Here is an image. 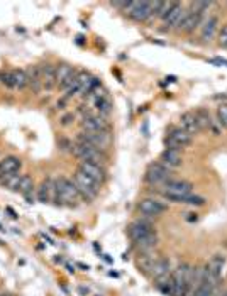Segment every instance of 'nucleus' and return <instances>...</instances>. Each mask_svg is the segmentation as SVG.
Wrapping results in <instances>:
<instances>
[{
	"instance_id": "f257e3e1",
	"label": "nucleus",
	"mask_w": 227,
	"mask_h": 296,
	"mask_svg": "<svg viewBox=\"0 0 227 296\" xmlns=\"http://www.w3.org/2000/svg\"><path fill=\"white\" fill-rule=\"evenodd\" d=\"M81 200H83V198H81L80 191H78V188L75 186L73 180H70V178H66V176L56 178V200H55V205L76 206Z\"/></svg>"
},
{
	"instance_id": "f03ea898",
	"label": "nucleus",
	"mask_w": 227,
	"mask_h": 296,
	"mask_svg": "<svg viewBox=\"0 0 227 296\" xmlns=\"http://www.w3.org/2000/svg\"><path fill=\"white\" fill-rule=\"evenodd\" d=\"M191 266L182 262L170 274V296H189Z\"/></svg>"
},
{
	"instance_id": "7ed1b4c3",
	"label": "nucleus",
	"mask_w": 227,
	"mask_h": 296,
	"mask_svg": "<svg viewBox=\"0 0 227 296\" xmlns=\"http://www.w3.org/2000/svg\"><path fill=\"white\" fill-rule=\"evenodd\" d=\"M73 156L78 159V161H85V163H94V165H100V166H107L109 163V154L107 152L98 151L97 148L87 144V142L75 141L72 148Z\"/></svg>"
},
{
	"instance_id": "20e7f679",
	"label": "nucleus",
	"mask_w": 227,
	"mask_h": 296,
	"mask_svg": "<svg viewBox=\"0 0 227 296\" xmlns=\"http://www.w3.org/2000/svg\"><path fill=\"white\" fill-rule=\"evenodd\" d=\"M73 183H75V186L78 188V191H80L81 198H83L85 202H92V200L97 198L102 188L97 181H94L92 178H88L87 174H83L78 169L75 171V174H73Z\"/></svg>"
},
{
	"instance_id": "39448f33",
	"label": "nucleus",
	"mask_w": 227,
	"mask_h": 296,
	"mask_svg": "<svg viewBox=\"0 0 227 296\" xmlns=\"http://www.w3.org/2000/svg\"><path fill=\"white\" fill-rule=\"evenodd\" d=\"M122 12L134 22H146L154 16V2H126Z\"/></svg>"
},
{
	"instance_id": "423d86ee",
	"label": "nucleus",
	"mask_w": 227,
	"mask_h": 296,
	"mask_svg": "<svg viewBox=\"0 0 227 296\" xmlns=\"http://www.w3.org/2000/svg\"><path fill=\"white\" fill-rule=\"evenodd\" d=\"M75 141L87 142V144L97 148L98 151L109 152V149L112 148L114 137H112V132H83L81 130L80 134L76 135Z\"/></svg>"
},
{
	"instance_id": "0eeeda50",
	"label": "nucleus",
	"mask_w": 227,
	"mask_h": 296,
	"mask_svg": "<svg viewBox=\"0 0 227 296\" xmlns=\"http://www.w3.org/2000/svg\"><path fill=\"white\" fill-rule=\"evenodd\" d=\"M144 180L150 186H163L168 180H171V169L163 166L161 163H151L144 174Z\"/></svg>"
},
{
	"instance_id": "6e6552de",
	"label": "nucleus",
	"mask_w": 227,
	"mask_h": 296,
	"mask_svg": "<svg viewBox=\"0 0 227 296\" xmlns=\"http://www.w3.org/2000/svg\"><path fill=\"white\" fill-rule=\"evenodd\" d=\"M205 14L200 12V10L197 9V7L193 5V3H190L189 7H187V14H185V19H183L182 26L178 27L180 33L183 34H191L195 33V29H198V27H202V24H204V19H205Z\"/></svg>"
},
{
	"instance_id": "1a4fd4ad",
	"label": "nucleus",
	"mask_w": 227,
	"mask_h": 296,
	"mask_svg": "<svg viewBox=\"0 0 227 296\" xmlns=\"http://www.w3.org/2000/svg\"><path fill=\"white\" fill-rule=\"evenodd\" d=\"M193 142V137L190 134H187L183 129H180L178 126L176 127H170L168 134L165 137V146L168 149H176V151H182L183 148L190 146Z\"/></svg>"
},
{
	"instance_id": "9d476101",
	"label": "nucleus",
	"mask_w": 227,
	"mask_h": 296,
	"mask_svg": "<svg viewBox=\"0 0 227 296\" xmlns=\"http://www.w3.org/2000/svg\"><path fill=\"white\" fill-rule=\"evenodd\" d=\"M193 193V185L187 180H168L161 186V195L165 198L170 197H183V195Z\"/></svg>"
},
{
	"instance_id": "9b49d317",
	"label": "nucleus",
	"mask_w": 227,
	"mask_h": 296,
	"mask_svg": "<svg viewBox=\"0 0 227 296\" xmlns=\"http://www.w3.org/2000/svg\"><path fill=\"white\" fill-rule=\"evenodd\" d=\"M80 126L83 132H111V124H109L107 117H102L95 112L81 117Z\"/></svg>"
},
{
	"instance_id": "f8f14e48",
	"label": "nucleus",
	"mask_w": 227,
	"mask_h": 296,
	"mask_svg": "<svg viewBox=\"0 0 227 296\" xmlns=\"http://www.w3.org/2000/svg\"><path fill=\"white\" fill-rule=\"evenodd\" d=\"M185 14H187V7L183 5L182 2H173L171 9L168 10L165 17H163V26L166 29H178L182 26L183 19H185Z\"/></svg>"
},
{
	"instance_id": "ddd939ff",
	"label": "nucleus",
	"mask_w": 227,
	"mask_h": 296,
	"mask_svg": "<svg viewBox=\"0 0 227 296\" xmlns=\"http://www.w3.org/2000/svg\"><path fill=\"white\" fill-rule=\"evenodd\" d=\"M129 237L131 240H132V244H137L139 240H143V239L150 237V235L156 234V229L152 227L151 222H148V220H143V219H137L134 220L132 223L129 225Z\"/></svg>"
},
{
	"instance_id": "4468645a",
	"label": "nucleus",
	"mask_w": 227,
	"mask_h": 296,
	"mask_svg": "<svg viewBox=\"0 0 227 296\" xmlns=\"http://www.w3.org/2000/svg\"><path fill=\"white\" fill-rule=\"evenodd\" d=\"M219 27H221V19H219L217 14H208L204 19V24L200 27V39L204 44H208L212 42L215 37H217Z\"/></svg>"
},
{
	"instance_id": "2eb2a0df",
	"label": "nucleus",
	"mask_w": 227,
	"mask_h": 296,
	"mask_svg": "<svg viewBox=\"0 0 227 296\" xmlns=\"http://www.w3.org/2000/svg\"><path fill=\"white\" fill-rule=\"evenodd\" d=\"M137 210H139L144 217H158L168 210V205L163 203L161 200H158V198L148 197V198L141 200L139 205H137Z\"/></svg>"
},
{
	"instance_id": "dca6fc26",
	"label": "nucleus",
	"mask_w": 227,
	"mask_h": 296,
	"mask_svg": "<svg viewBox=\"0 0 227 296\" xmlns=\"http://www.w3.org/2000/svg\"><path fill=\"white\" fill-rule=\"evenodd\" d=\"M78 171H81V173L87 174L88 178H92L94 181H97L100 186L107 181V169H105V166L94 165V163L78 161Z\"/></svg>"
},
{
	"instance_id": "f3484780",
	"label": "nucleus",
	"mask_w": 227,
	"mask_h": 296,
	"mask_svg": "<svg viewBox=\"0 0 227 296\" xmlns=\"http://www.w3.org/2000/svg\"><path fill=\"white\" fill-rule=\"evenodd\" d=\"M38 202L44 203V205H49V203H55L56 200V180L55 178H46L42 180V183L39 185L38 188Z\"/></svg>"
},
{
	"instance_id": "a211bd4d",
	"label": "nucleus",
	"mask_w": 227,
	"mask_h": 296,
	"mask_svg": "<svg viewBox=\"0 0 227 296\" xmlns=\"http://www.w3.org/2000/svg\"><path fill=\"white\" fill-rule=\"evenodd\" d=\"M75 76L76 70L72 65H68V63H61V65L56 66V87L66 90L73 83Z\"/></svg>"
},
{
	"instance_id": "6ab92c4d",
	"label": "nucleus",
	"mask_w": 227,
	"mask_h": 296,
	"mask_svg": "<svg viewBox=\"0 0 227 296\" xmlns=\"http://www.w3.org/2000/svg\"><path fill=\"white\" fill-rule=\"evenodd\" d=\"M226 262H227V259L224 254H214L210 261L205 264V269H207V273L210 274V278L215 281V283H221Z\"/></svg>"
},
{
	"instance_id": "aec40b11",
	"label": "nucleus",
	"mask_w": 227,
	"mask_h": 296,
	"mask_svg": "<svg viewBox=\"0 0 227 296\" xmlns=\"http://www.w3.org/2000/svg\"><path fill=\"white\" fill-rule=\"evenodd\" d=\"M20 167H22V161L17 156H7V158L0 159V181L10 174L19 173Z\"/></svg>"
},
{
	"instance_id": "412c9836",
	"label": "nucleus",
	"mask_w": 227,
	"mask_h": 296,
	"mask_svg": "<svg viewBox=\"0 0 227 296\" xmlns=\"http://www.w3.org/2000/svg\"><path fill=\"white\" fill-rule=\"evenodd\" d=\"M159 163L163 166H166L168 169H176L183 165V156L182 151H176V149H168L165 148V151L159 156Z\"/></svg>"
},
{
	"instance_id": "4be33fe9",
	"label": "nucleus",
	"mask_w": 227,
	"mask_h": 296,
	"mask_svg": "<svg viewBox=\"0 0 227 296\" xmlns=\"http://www.w3.org/2000/svg\"><path fill=\"white\" fill-rule=\"evenodd\" d=\"M90 76H92V74L88 73V71H85V70L76 71V76H75V80H73V83L65 90L66 92L65 98H73V97H76V95H81V90H83L85 83H87Z\"/></svg>"
},
{
	"instance_id": "5701e85b",
	"label": "nucleus",
	"mask_w": 227,
	"mask_h": 296,
	"mask_svg": "<svg viewBox=\"0 0 227 296\" xmlns=\"http://www.w3.org/2000/svg\"><path fill=\"white\" fill-rule=\"evenodd\" d=\"M170 274H171V261L168 258H165V256L156 258V261L151 267V276L156 281H159L163 278H168Z\"/></svg>"
},
{
	"instance_id": "b1692460",
	"label": "nucleus",
	"mask_w": 227,
	"mask_h": 296,
	"mask_svg": "<svg viewBox=\"0 0 227 296\" xmlns=\"http://www.w3.org/2000/svg\"><path fill=\"white\" fill-rule=\"evenodd\" d=\"M178 127L183 129L187 134H190L191 137L197 134H200V127H198V122H197V117H195V112H185L180 115V122H178Z\"/></svg>"
},
{
	"instance_id": "393cba45",
	"label": "nucleus",
	"mask_w": 227,
	"mask_h": 296,
	"mask_svg": "<svg viewBox=\"0 0 227 296\" xmlns=\"http://www.w3.org/2000/svg\"><path fill=\"white\" fill-rule=\"evenodd\" d=\"M41 83L42 90L49 92L56 87V66L51 63H46L41 65Z\"/></svg>"
},
{
	"instance_id": "a878e982",
	"label": "nucleus",
	"mask_w": 227,
	"mask_h": 296,
	"mask_svg": "<svg viewBox=\"0 0 227 296\" xmlns=\"http://www.w3.org/2000/svg\"><path fill=\"white\" fill-rule=\"evenodd\" d=\"M217 284L219 283H215V281L212 279L210 274L207 273V269H205V266H204V278H202L200 284L195 288V291L191 293V296H210Z\"/></svg>"
},
{
	"instance_id": "bb28decb",
	"label": "nucleus",
	"mask_w": 227,
	"mask_h": 296,
	"mask_svg": "<svg viewBox=\"0 0 227 296\" xmlns=\"http://www.w3.org/2000/svg\"><path fill=\"white\" fill-rule=\"evenodd\" d=\"M17 191L27 200V203H34V181L29 174H22Z\"/></svg>"
},
{
	"instance_id": "cd10ccee",
	"label": "nucleus",
	"mask_w": 227,
	"mask_h": 296,
	"mask_svg": "<svg viewBox=\"0 0 227 296\" xmlns=\"http://www.w3.org/2000/svg\"><path fill=\"white\" fill-rule=\"evenodd\" d=\"M170 202H175V203H180V205H190V206H204L207 203V200L204 197H198V195H183V197H170L166 198Z\"/></svg>"
},
{
	"instance_id": "c85d7f7f",
	"label": "nucleus",
	"mask_w": 227,
	"mask_h": 296,
	"mask_svg": "<svg viewBox=\"0 0 227 296\" xmlns=\"http://www.w3.org/2000/svg\"><path fill=\"white\" fill-rule=\"evenodd\" d=\"M27 71V76H29V88L38 93V92L42 90V83H41V65L31 66Z\"/></svg>"
},
{
	"instance_id": "c756f323",
	"label": "nucleus",
	"mask_w": 227,
	"mask_h": 296,
	"mask_svg": "<svg viewBox=\"0 0 227 296\" xmlns=\"http://www.w3.org/2000/svg\"><path fill=\"white\" fill-rule=\"evenodd\" d=\"M12 73V85L16 90H24V88L29 87V76H27L26 70H10Z\"/></svg>"
},
{
	"instance_id": "7c9ffc66",
	"label": "nucleus",
	"mask_w": 227,
	"mask_h": 296,
	"mask_svg": "<svg viewBox=\"0 0 227 296\" xmlns=\"http://www.w3.org/2000/svg\"><path fill=\"white\" fill-rule=\"evenodd\" d=\"M94 107H95V113H98V115H102V117H109V115H111V112H112V100H111V97H109V93L105 95V97L98 98L97 102L94 103Z\"/></svg>"
},
{
	"instance_id": "2f4dec72",
	"label": "nucleus",
	"mask_w": 227,
	"mask_h": 296,
	"mask_svg": "<svg viewBox=\"0 0 227 296\" xmlns=\"http://www.w3.org/2000/svg\"><path fill=\"white\" fill-rule=\"evenodd\" d=\"M195 117H197V122H198V127H200V130H208V127H210V122H212L208 110L198 109L197 112H195Z\"/></svg>"
},
{
	"instance_id": "473e14b6",
	"label": "nucleus",
	"mask_w": 227,
	"mask_h": 296,
	"mask_svg": "<svg viewBox=\"0 0 227 296\" xmlns=\"http://www.w3.org/2000/svg\"><path fill=\"white\" fill-rule=\"evenodd\" d=\"M156 261V256H152L151 252H141V258L137 261L139 269H143L144 273H151V267Z\"/></svg>"
},
{
	"instance_id": "72a5a7b5",
	"label": "nucleus",
	"mask_w": 227,
	"mask_h": 296,
	"mask_svg": "<svg viewBox=\"0 0 227 296\" xmlns=\"http://www.w3.org/2000/svg\"><path fill=\"white\" fill-rule=\"evenodd\" d=\"M20 178H22V174H20V173L10 174V176L3 178V180L0 181V185H2V186H5L7 190L17 191V188H19V183H20Z\"/></svg>"
},
{
	"instance_id": "f704fd0d",
	"label": "nucleus",
	"mask_w": 227,
	"mask_h": 296,
	"mask_svg": "<svg viewBox=\"0 0 227 296\" xmlns=\"http://www.w3.org/2000/svg\"><path fill=\"white\" fill-rule=\"evenodd\" d=\"M171 5H173V2H154V17L163 20V17L168 14Z\"/></svg>"
},
{
	"instance_id": "c9c22d12",
	"label": "nucleus",
	"mask_w": 227,
	"mask_h": 296,
	"mask_svg": "<svg viewBox=\"0 0 227 296\" xmlns=\"http://www.w3.org/2000/svg\"><path fill=\"white\" fill-rule=\"evenodd\" d=\"M215 113H217L219 126L227 129V103H221V105L217 107V110H215Z\"/></svg>"
},
{
	"instance_id": "e433bc0d",
	"label": "nucleus",
	"mask_w": 227,
	"mask_h": 296,
	"mask_svg": "<svg viewBox=\"0 0 227 296\" xmlns=\"http://www.w3.org/2000/svg\"><path fill=\"white\" fill-rule=\"evenodd\" d=\"M217 46L222 49H227V24L219 27V33H217Z\"/></svg>"
},
{
	"instance_id": "4c0bfd02",
	"label": "nucleus",
	"mask_w": 227,
	"mask_h": 296,
	"mask_svg": "<svg viewBox=\"0 0 227 296\" xmlns=\"http://www.w3.org/2000/svg\"><path fill=\"white\" fill-rule=\"evenodd\" d=\"M0 83L5 85L7 88H14L12 85V73L9 71H0Z\"/></svg>"
},
{
	"instance_id": "58836bf2",
	"label": "nucleus",
	"mask_w": 227,
	"mask_h": 296,
	"mask_svg": "<svg viewBox=\"0 0 227 296\" xmlns=\"http://www.w3.org/2000/svg\"><path fill=\"white\" fill-rule=\"evenodd\" d=\"M73 120H75V115H73V113H66V115L61 117V126H65V127L70 126Z\"/></svg>"
},
{
	"instance_id": "ea45409f",
	"label": "nucleus",
	"mask_w": 227,
	"mask_h": 296,
	"mask_svg": "<svg viewBox=\"0 0 227 296\" xmlns=\"http://www.w3.org/2000/svg\"><path fill=\"white\" fill-rule=\"evenodd\" d=\"M210 296H224V291L221 290V283L217 284V286L214 288V291H212V295Z\"/></svg>"
},
{
	"instance_id": "a19ab883",
	"label": "nucleus",
	"mask_w": 227,
	"mask_h": 296,
	"mask_svg": "<svg viewBox=\"0 0 227 296\" xmlns=\"http://www.w3.org/2000/svg\"><path fill=\"white\" fill-rule=\"evenodd\" d=\"M185 219L187 220H189V222H197V219H198V217H197V213H185Z\"/></svg>"
},
{
	"instance_id": "79ce46f5",
	"label": "nucleus",
	"mask_w": 227,
	"mask_h": 296,
	"mask_svg": "<svg viewBox=\"0 0 227 296\" xmlns=\"http://www.w3.org/2000/svg\"><path fill=\"white\" fill-rule=\"evenodd\" d=\"M212 63H215V65H226V66H227V61H226V59H221V58L212 59Z\"/></svg>"
},
{
	"instance_id": "37998d69",
	"label": "nucleus",
	"mask_w": 227,
	"mask_h": 296,
	"mask_svg": "<svg viewBox=\"0 0 227 296\" xmlns=\"http://www.w3.org/2000/svg\"><path fill=\"white\" fill-rule=\"evenodd\" d=\"M5 210H7V212H9V213H10V217H12V219H17V217H19V215H17V213H16V212H14V210H12V208H10V206H7V208H5Z\"/></svg>"
},
{
	"instance_id": "c03bdc74",
	"label": "nucleus",
	"mask_w": 227,
	"mask_h": 296,
	"mask_svg": "<svg viewBox=\"0 0 227 296\" xmlns=\"http://www.w3.org/2000/svg\"><path fill=\"white\" fill-rule=\"evenodd\" d=\"M78 267H81L83 271H88V266H85V264H78Z\"/></svg>"
},
{
	"instance_id": "a18cd8bd",
	"label": "nucleus",
	"mask_w": 227,
	"mask_h": 296,
	"mask_svg": "<svg viewBox=\"0 0 227 296\" xmlns=\"http://www.w3.org/2000/svg\"><path fill=\"white\" fill-rule=\"evenodd\" d=\"M0 296H16V295H0Z\"/></svg>"
},
{
	"instance_id": "49530a36",
	"label": "nucleus",
	"mask_w": 227,
	"mask_h": 296,
	"mask_svg": "<svg viewBox=\"0 0 227 296\" xmlns=\"http://www.w3.org/2000/svg\"><path fill=\"white\" fill-rule=\"evenodd\" d=\"M224 296H227V291H224Z\"/></svg>"
}]
</instances>
